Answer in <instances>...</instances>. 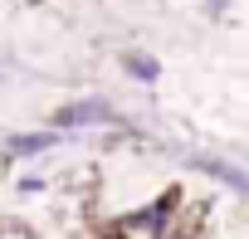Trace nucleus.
<instances>
[{
    "label": "nucleus",
    "instance_id": "nucleus-5",
    "mask_svg": "<svg viewBox=\"0 0 249 239\" xmlns=\"http://www.w3.org/2000/svg\"><path fill=\"white\" fill-rule=\"evenodd\" d=\"M122 68H127V78H137V83H157V78H161V64H157L152 54H142V49L122 54Z\"/></svg>",
    "mask_w": 249,
    "mask_h": 239
},
{
    "label": "nucleus",
    "instance_id": "nucleus-6",
    "mask_svg": "<svg viewBox=\"0 0 249 239\" xmlns=\"http://www.w3.org/2000/svg\"><path fill=\"white\" fill-rule=\"evenodd\" d=\"M230 5H234V0H205V10H210V15H215V20H220V15H225V10H230Z\"/></svg>",
    "mask_w": 249,
    "mask_h": 239
},
{
    "label": "nucleus",
    "instance_id": "nucleus-1",
    "mask_svg": "<svg viewBox=\"0 0 249 239\" xmlns=\"http://www.w3.org/2000/svg\"><path fill=\"white\" fill-rule=\"evenodd\" d=\"M98 122H117L107 98H73V102L54 107V117H49L54 132H83V127H98Z\"/></svg>",
    "mask_w": 249,
    "mask_h": 239
},
{
    "label": "nucleus",
    "instance_id": "nucleus-2",
    "mask_svg": "<svg viewBox=\"0 0 249 239\" xmlns=\"http://www.w3.org/2000/svg\"><path fill=\"white\" fill-rule=\"evenodd\" d=\"M205 205L200 200H186V205H176L171 215H166V239H196V234H205Z\"/></svg>",
    "mask_w": 249,
    "mask_h": 239
},
{
    "label": "nucleus",
    "instance_id": "nucleus-7",
    "mask_svg": "<svg viewBox=\"0 0 249 239\" xmlns=\"http://www.w3.org/2000/svg\"><path fill=\"white\" fill-rule=\"evenodd\" d=\"M0 73H5V68H0Z\"/></svg>",
    "mask_w": 249,
    "mask_h": 239
},
{
    "label": "nucleus",
    "instance_id": "nucleus-3",
    "mask_svg": "<svg viewBox=\"0 0 249 239\" xmlns=\"http://www.w3.org/2000/svg\"><path fill=\"white\" fill-rule=\"evenodd\" d=\"M64 137L54 132V127H44V132H20V137H10L5 142V161H25V156H44V152H54Z\"/></svg>",
    "mask_w": 249,
    "mask_h": 239
},
{
    "label": "nucleus",
    "instance_id": "nucleus-4",
    "mask_svg": "<svg viewBox=\"0 0 249 239\" xmlns=\"http://www.w3.org/2000/svg\"><path fill=\"white\" fill-rule=\"evenodd\" d=\"M196 166H200L210 181L230 186L234 195H249V171H244V166H234V161H225V156H196Z\"/></svg>",
    "mask_w": 249,
    "mask_h": 239
}]
</instances>
